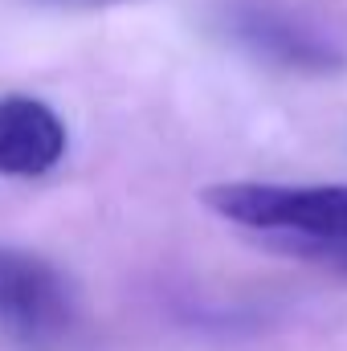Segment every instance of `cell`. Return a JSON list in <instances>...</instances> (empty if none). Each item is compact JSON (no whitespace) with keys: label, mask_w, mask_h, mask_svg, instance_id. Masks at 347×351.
Returning a JSON list of instances; mask_svg holds the SVG:
<instances>
[{"label":"cell","mask_w":347,"mask_h":351,"mask_svg":"<svg viewBox=\"0 0 347 351\" xmlns=\"http://www.w3.org/2000/svg\"><path fill=\"white\" fill-rule=\"evenodd\" d=\"M204 208L217 217L274 233L278 241H319L347 237V184H208L200 192Z\"/></svg>","instance_id":"1"},{"label":"cell","mask_w":347,"mask_h":351,"mask_svg":"<svg viewBox=\"0 0 347 351\" xmlns=\"http://www.w3.org/2000/svg\"><path fill=\"white\" fill-rule=\"evenodd\" d=\"M225 25L250 53H258L274 66L311 70V74H327V70L344 66V49L327 33H319L315 25H307V21H298L282 8L241 0V4L229 8Z\"/></svg>","instance_id":"2"},{"label":"cell","mask_w":347,"mask_h":351,"mask_svg":"<svg viewBox=\"0 0 347 351\" xmlns=\"http://www.w3.org/2000/svg\"><path fill=\"white\" fill-rule=\"evenodd\" d=\"M0 323L25 339L58 335L70 323V290L49 262L0 250Z\"/></svg>","instance_id":"3"},{"label":"cell","mask_w":347,"mask_h":351,"mask_svg":"<svg viewBox=\"0 0 347 351\" xmlns=\"http://www.w3.org/2000/svg\"><path fill=\"white\" fill-rule=\"evenodd\" d=\"M66 156V123L29 94L0 98V176H45Z\"/></svg>","instance_id":"4"},{"label":"cell","mask_w":347,"mask_h":351,"mask_svg":"<svg viewBox=\"0 0 347 351\" xmlns=\"http://www.w3.org/2000/svg\"><path fill=\"white\" fill-rule=\"evenodd\" d=\"M286 254L302 258V262L327 265V269H339L347 274V237H319V241H278Z\"/></svg>","instance_id":"5"},{"label":"cell","mask_w":347,"mask_h":351,"mask_svg":"<svg viewBox=\"0 0 347 351\" xmlns=\"http://www.w3.org/2000/svg\"><path fill=\"white\" fill-rule=\"evenodd\" d=\"M41 4H62V8H110V4H131V0H41Z\"/></svg>","instance_id":"6"}]
</instances>
